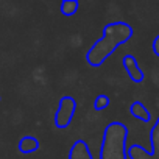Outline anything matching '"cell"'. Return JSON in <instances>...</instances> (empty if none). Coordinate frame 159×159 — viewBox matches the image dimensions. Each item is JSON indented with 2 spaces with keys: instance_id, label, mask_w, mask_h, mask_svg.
Wrapping results in <instances>:
<instances>
[{
  "instance_id": "cell-11",
  "label": "cell",
  "mask_w": 159,
  "mask_h": 159,
  "mask_svg": "<svg viewBox=\"0 0 159 159\" xmlns=\"http://www.w3.org/2000/svg\"><path fill=\"white\" fill-rule=\"evenodd\" d=\"M0 100H2V97H0Z\"/></svg>"
},
{
  "instance_id": "cell-10",
  "label": "cell",
  "mask_w": 159,
  "mask_h": 159,
  "mask_svg": "<svg viewBox=\"0 0 159 159\" xmlns=\"http://www.w3.org/2000/svg\"><path fill=\"white\" fill-rule=\"evenodd\" d=\"M153 48H154V53L159 55V36L156 38V41L153 42Z\"/></svg>"
},
{
  "instance_id": "cell-8",
  "label": "cell",
  "mask_w": 159,
  "mask_h": 159,
  "mask_svg": "<svg viewBox=\"0 0 159 159\" xmlns=\"http://www.w3.org/2000/svg\"><path fill=\"white\" fill-rule=\"evenodd\" d=\"M78 2L76 0H66V2L61 3V13L64 16H73L78 11Z\"/></svg>"
},
{
  "instance_id": "cell-6",
  "label": "cell",
  "mask_w": 159,
  "mask_h": 159,
  "mask_svg": "<svg viewBox=\"0 0 159 159\" xmlns=\"http://www.w3.org/2000/svg\"><path fill=\"white\" fill-rule=\"evenodd\" d=\"M38 148H39V142H38V139L33 137V136H25V137H22L20 142H19V151L24 153V154L33 153V151H36Z\"/></svg>"
},
{
  "instance_id": "cell-9",
  "label": "cell",
  "mask_w": 159,
  "mask_h": 159,
  "mask_svg": "<svg viewBox=\"0 0 159 159\" xmlns=\"http://www.w3.org/2000/svg\"><path fill=\"white\" fill-rule=\"evenodd\" d=\"M108 105H109V97H108V95H98V97L94 100V108H95L97 111L105 109Z\"/></svg>"
},
{
  "instance_id": "cell-4",
  "label": "cell",
  "mask_w": 159,
  "mask_h": 159,
  "mask_svg": "<svg viewBox=\"0 0 159 159\" xmlns=\"http://www.w3.org/2000/svg\"><path fill=\"white\" fill-rule=\"evenodd\" d=\"M123 67H125V70L128 72L129 78L133 80L134 83H140L142 80H143V72H142V69L139 67L137 59H136L133 55H126V56L123 58Z\"/></svg>"
},
{
  "instance_id": "cell-1",
  "label": "cell",
  "mask_w": 159,
  "mask_h": 159,
  "mask_svg": "<svg viewBox=\"0 0 159 159\" xmlns=\"http://www.w3.org/2000/svg\"><path fill=\"white\" fill-rule=\"evenodd\" d=\"M133 34V30L125 22H114L105 27L103 38L97 41L88 53V61L91 66H102L103 61L120 45L125 44Z\"/></svg>"
},
{
  "instance_id": "cell-2",
  "label": "cell",
  "mask_w": 159,
  "mask_h": 159,
  "mask_svg": "<svg viewBox=\"0 0 159 159\" xmlns=\"http://www.w3.org/2000/svg\"><path fill=\"white\" fill-rule=\"evenodd\" d=\"M126 134L128 129L125 125L119 122L108 125L103 136L100 159H126V150H125Z\"/></svg>"
},
{
  "instance_id": "cell-7",
  "label": "cell",
  "mask_w": 159,
  "mask_h": 159,
  "mask_svg": "<svg viewBox=\"0 0 159 159\" xmlns=\"http://www.w3.org/2000/svg\"><path fill=\"white\" fill-rule=\"evenodd\" d=\"M129 112H131L133 117H136V119H139L142 122H150V112L140 102H134L129 106Z\"/></svg>"
},
{
  "instance_id": "cell-5",
  "label": "cell",
  "mask_w": 159,
  "mask_h": 159,
  "mask_svg": "<svg viewBox=\"0 0 159 159\" xmlns=\"http://www.w3.org/2000/svg\"><path fill=\"white\" fill-rule=\"evenodd\" d=\"M69 159H94L89 150V145L84 140H76L69 153Z\"/></svg>"
},
{
  "instance_id": "cell-3",
  "label": "cell",
  "mask_w": 159,
  "mask_h": 159,
  "mask_svg": "<svg viewBox=\"0 0 159 159\" xmlns=\"http://www.w3.org/2000/svg\"><path fill=\"white\" fill-rule=\"evenodd\" d=\"M75 109H76L75 98L70 97V95L62 97L61 102H59V106H58L56 116H55V125H56V128H59V129L67 128L69 123H70L72 119H73Z\"/></svg>"
}]
</instances>
